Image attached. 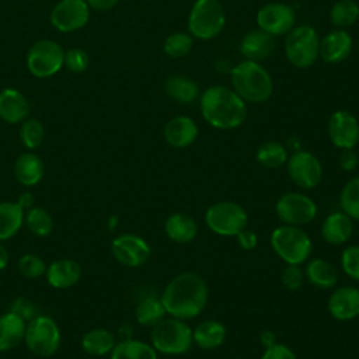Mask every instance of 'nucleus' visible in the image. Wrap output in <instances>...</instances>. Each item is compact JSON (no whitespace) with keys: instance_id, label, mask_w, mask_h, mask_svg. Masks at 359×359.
Segmentation results:
<instances>
[{"instance_id":"nucleus-1","label":"nucleus","mask_w":359,"mask_h":359,"mask_svg":"<svg viewBox=\"0 0 359 359\" xmlns=\"http://www.w3.org/2000/svg\"><path fill=\"white\" fill-rule=\"evenodd\" d=\"M160 299L168 316L191 320L205 310L209 289L201 275L187 271L178 273L165 285Z\"/></svg>"},{"instance_id":"nucleus-2","label":"nucleus","mask_w":359,"mask_h":359,"mask_svg":"<svg viewBox=\"0 0 359 359\" xmlns=\"http://www.w3.org/2000/svg\"><path fill=\"white\" fill-rule=\"evenodd\" d=\"M199 107L203 119L210 126L222 130L241 126L247 116L245 101L226 86L206 88L201 95Z\"/></svg>"},{"instance_id":"nucleus-3","label":"nucleus","mask_w":359,"mask_h":359,"mask_svg":"<svg viewBox=\"0 0 359 359\" xmlns=\"http://www.w3.org/2000/svg\"><path fill=\"white\" fill-rule=\"evenodd\" d=\"M233 90L245 101L261 104L271 98L273 81L268 70L254 60H243L230 70Z\"/></svg>"},{"instance_id":"nucleus-4","label":"nucleus","mask_w":359,"mask_h":359,"mask_svg":"<svg viewBox=\"0 0 359 359\" xmlns=\"http://www.w3.org/2000/svg\"><path fill=\"white\" fill-rule=\"evenodd\" d=\"M273 252L285 262L292 265L304 264L313 251V241L309 233L300 226L280 224L275 227L269 237Z\"/></svg>"},{"instance_id":"nucleus-5","label":"nucleus","mask_w":359,"mask_h":359,"mask_svg":"<svg viewBox=\"0 0 359 359\" xmlns=\"http://www.w3.org/2000/svg\"><path fill=\"white\" fill-rule=\"evenodd\" d=\"M150 342L157 353L184 355L194 345L192 328L185 320L168 316L151 327Z\"/></svg>"},{"instance_id":"nucleus-6","label":"nucleus","mask_w":359,"mask_h":359,"mask_svg":"<svg viewBox=\"0 0 359 359\" xmlns=\"http://www.w3.org/2000/svg\"><path fill=\"white\" fill-rule=\"evenodd\" d=\"M208 229L222 237H236L248 224L245 209L233 201H219L205 212Z\"/></svg>"},{"instance_id":"nucleus-7","label":"nucleus","mask_w":359,"mask_h":359,"mask_svg":"<svg viewBox=\"0 0 359 359\" xmlns=\"http://www.w3.org/2000/svg\"><path fill=\"white\" fill-rule=\"evenodd\" d=\"M226 24V14L219 0H195L188 17V29L198 39L216 38Z\"/></svg>"},{"instance_id":"nucleus-8","label":"nucleus","mask_w":359,"mask_h":359,"mask_svg":"<svg viewBox=\"0 0 359 359\" xmlns=\"http://www.w3.org/2000/svg\"><path fill=\"white\" fill-rule=\"evenodd\" d=\"M60 341V328L49 316H35L27 323L24 342L34 355L41 358L55 355Z\"/></svg>"},{"instance_id":"nucleus-9","label":"nucleus","mask_w":359,"mask_h":359,"mask_svg":"<svg viewBox=\"0 0 359 359\" xmlns=\"http://www.w3.org/2000/svg\"><path fill=\"white\" fill-rule=\"evenodd\" d=\"M320 38L310 25L293 27L285 39V53L287 60L297 69H307L318 57Z\"/></svg>"},{"instance_id":"nucleus-10","label":"nucleus","mask_w":359,"mask_h":359,"mask_svg":"<svg viewBox=\"0 0 359 359\" xmlns=\"http://www.w3.org/2000/svg\"><path fill=\"white\" fill-rule=\"evenodd\" d=\"M65 63V50L53 39L36 41L27 53L28 72L38 79L56 74Z\"/></svg>"},{"instance_id":"nucleus-11","label":"nucleus","mask_w":359,"mask_h":359,"mask_svg":"<svg viewBox=\"0 0 359 359\" xmlns=\"http://www.w3.org/2000/svg\"><path fill=\"white\" fill-rule=\"evenodd\" d=\"M275 213L282 224L304 226L311 223L317 216L316 202L302 192H286L275 203Z\"/></svg>"},{"instance_id":"nucleus-12","label":"nucleus","mask_w":359,"mask_h":359,"mask_svg":"<svg viewBox=\"0 0 359 359\" xmlns=\"http://www.w3.org/2000/svg\"><path fill=\"white\" fill-rule=\"evenodd\" d=\"M290 181L300 189H313L323 180V165L316 154L307 150H294L286 161Z\"/></svg>"},{"instance_id":"nucleus-13","label":"nucleus","mask_w":359,"mask_h":359,"mask_svg":"<svg viewBox=\"0 0 359 359\" xmlns=\"http://www.w3.org/2000/svg\"><path fill=\"white\" fill-rule=\"evenodd\" d=\"M90 10L86 0H59L50 11L49 20L57 31L74 32L88 22Z\"/></svg>"},{"instance_id":"nucleus-14","label":"nucleus","mask_w":359,"mask_h":359,"mask_svg":"<svg viewBox=\"0 0 359 359\" xmlns=\"http://www.w3.org/2000/svg\"><path fill=\"white\" fill-rule=\"evenodd\" d=\"M111 252L119 264L137 268L147 262L151 255V248L143 237L133 233H123L112 240Z\"/></svg>"},{"instance_id":"nucleus-15","label":"nucleus","mask_w":359,"mask_h":359,"mask_svg":"<svg viewBox=\"0 0 359 359\" xmlns=\"http://www.w3.org/2000/svg\"><path fill=\"white\" fill-rule=\"evenodd\" d=\"M294 10L283 3H268L257 13L258 28L273 36L287 34L294 27Z\"/></svg>"},{"instance_id":"nucleus-16","label":"nucleus","mask_w":359,"mask_h":359,"mask_svg":"<svg viewBox=\"0 0 359 359\" xmlns=\"http://www.w3.org/2000/svg\"><path fill=\"white\" fill-rule=\"evenodd\" d=\"M328 136L331 143L341 149H353L359 143V122L348 111H335L328 121Z\"/></svg>"},{"instance_id":"nucleus-17","label":"nucleus","mask_w":359,"mask_h":359,"mask_svg":"<svg viewBox=\"0 0 359 359\" xmlns=\"http://www.w3.org/2000/svg\"><path fill=\"white\" fill-rule=\"evenodd\" d=\"M327 309L338 321H351L359 317V289L351 285L334 289L328 297Z\"/></svg>"},{"instance_id":"nucleus-18","label":"nucleus","mask_w":359,"mask_h":359,"mask_svg":"<svg viewBox=\"0 0 359 359\" xmlns=\"http://www.w3.org/2000/svg\"><path fill=\"white\" fill-rule=\"evenodd\" d=\"M198 133L199 129L196 122L185 115H177L171 118L163 129V136L165 142L175 149H184L191 146L196 140Z\"/></svg>"},{"instance_id":"nucleus-19","label":"nucleus","mask_w":359,"mask_h":359,"mask_svg":"<svg viewBox=\"0 0 359 359\" xmlns=\"http://www.w3.org/2000/svg\"><path fill=\"white\" fill-rule=\"evenodd\" d=\"M352 50V38L345 29H334L320 39L318 56L327 63L345 60Z\"/></svg>"},{"instance_id":"nucleus-20","label":"nucleus","mask_w":359,"mask_h":359,"mask_svg":"<svg viewBox=\"0 0 359 359\" xmlns=\"http://www.w3.org/2000/svg\"><path fill=\"white\" fill-rule=\"evenodd\" d=\"M352 234L353 220L342 210L330 213L321 223V237L331 245H342L348 243Z\"/></svg>"},{"instance_id":"nucleus-21","label":"nucleus","mask_w":359,"mask_h":359,"mask_svg":"<svg viewBox=\"0 0 359 359\" xmlns=\"http://www.w3.org/2000/svg\"><path fill=\"white\" fill-rule=\"evenodd\" d=\"M29 115V102L17 88L7 87L0 91V119L7 123H21Z\"/></svg>"},{"instance_id":"nucleus-22","label":"nucleus","mask_w":359,"mask_h":359,"mask_svg":"<svg viewBox=\"0 0 359 359\" xmlns=\"http://www.w3.org/2000/svg\"><path fill=\"white\" fill-rule=\"evenodd\" d=\"M275 36L257 28L248 31L241 42H240V52L247 60L261 62L271 56L275 49Z\"/></svg>"},{"instance_id":"nucleus-23","label":"nucleus","mask_w":359,"mask_h":359,"mask_svg":"<svg viewBox=\"0 0 359 359\" xmlns=\"http://www.w3.org/2000/svg\"><path fill=\"white\" fill-rule=\"evenodd\" d=\"M46 280L55 289H69L81 278V268L77 261L60 258L46 266Z\"/></svg>"},{"instance_id":"nucleus-24","label":"nucleus","mask_w":359,"mask_h":359,"mask_svg":"<svg viewBox=\"0 0 359 359\" xmlns=\"http://www.w3.org/2000/svg\"><path fill=\"white\" fill-rule=\"evenodd\" d=\"M164 233L177 244H188L198 236V223L191 215L175 212L165 219Z\"/></svg>"},{"instance_id":"nucleus-25","label":"nucleus","mask_w":359,"mask_h":359,"mask_svg":"<svg viewBox=\"0 0 359 359\" xmlns=\"http://www.w3.org/2000/svg\"><path fill=\"white\" fill-rule=\"evenodd\" d=\"M43 175L45 165L38 154L27 151L17 157L14 163V177L21 185L27 188L35 187L42 181Z\"/></svg>"},{"instance_id":"nucleus-26","label":"nucleus","mask_w":359,"mask_h":359,"mask_svg":"<svg viewBox=\"0 0 359 359\" xmlns=\"http://www.w3.org/2000/svg\"><path fill=\"white\" fill-rule=\"evenodd\" d=\"M304 278L306 280L317 289H332L338 282L337 268L324 258H313L304 262Z\"/></svg>"},{"instance_id":"nucleus-27","label":"nucleus","mask_w":359,"mask_h":359,"mask_svg":"<svg viewBox=\"0 0 359 359\" xmlns=\"http://www.w3.org/2000/svg\"><path fill=\"white\" fill-rule=\"evenodd\" d=\"M27 321L10 310L0 316V352L11 351L24 341Z\"/></svg>"},{"instance_id":"nucleus-28","label":"nucleus","mask_w":359,"mask_h":359,"mask_svg":"<svg viewBox=\"0 0 359 359\" xmlns=\"http://www.w3.org/2000/svg\"><path fill=\"white\" fill-rule=\"evenodd\" d=\"M192 338H194V344L198 345L201 349L212 351L224 344L227 338V330L222 321L209 318V320L201 321L192 330Z\"/></svg>"},{"instance_id":"nucleus-29","label":"nucleus","mask_w":359,"mask_h":359,"mask_svg":"<svg viewBox=\"0 0 359 359\" xmlns=\"http://www.w3.org/2000/svg\"><path fill=\"white\" fill-rule=\"evenodd\" d=\"M109 359H158V353L151 344L135 338H123L115 344Z\"/></svg>"},{"instance_id":"nucleus-30","label":"nucleus","mask_w":359,"mask_h":359,"mask_svg":"<svg viewBox=\"0 0 359 359\" xmlns=\"http://www.w3.org/2000/svg\"><path fill=\"white\" fill-rule=\"evenodd\" d=\"M25 210L17 202H0V241L14 237L24 224Z\"/></svg>"},{"instance_id":"nucleus-31","label":"nucleus","mask_w":359,"mask_h":359,"mask_svg":"<svg viewBox=\"0 0 359 359\" xmlns=\"http://www.w3.org/2000/svg\"><path fill=\"white\" fill-rule=\"evenodd\" d=\"M115 344V335L107 328H94L81 337V348L91 356L109 355Z\"/></svg>"},{"instance_id":"nucleus-32","label":"nucleus","mask_w":359,"mask_h":359,"mask_svg":"<svg viewBox=\"0 0 359 359\" xmlns=\"http://www.w3.org/2000/svg\"><path fill=\"white\" fill-rule=\"evenodd\" d=\"M165 93L180 104H192L199 97V87L192 79L175 74L165 80Z\"/></svg>"},{"instance_id":"nucleus-33","label":"nucleus","mask_w":359,"mask_h":359,"mask_svg":"<svg viewBox=\"0 0 359 359\" xmlns=\"http://www.w3.org/2000/svg\"><path fill=\"white\" fill-rule=\"evenodd\" d=\"M165 309L160 297L144 296L140 299L135 309V318L143 327H154L165 317Z\"/></svg>"},{"instance_id":"nucleus-34","label":"nucleus","mask_w":359,"mask_h":359,"mask_svg":"<svg viewBox=\"0 0 359 359\" xmlns=\"http://www.w3.org/2000/svg\"><path fill=\"white\" fill-rule=\"evenodd\" d=\"M255 157L257 161L265 168H279L286 164L289 153L282 143L269 140L258 147Z\"/></svg>"},{"instance_id":"nucleus-35","label":"nucleus","mask_w":359,"mask_h":359,"mask_svg":"<svg viewBox=\"0 0 359 359\" xmlns=\"http://www.w3.org/2000/svg\"><path fill=\"white\" fill-rule=\"evenodd\" d=\"M24 224L36 237H46L53 230V219L50 213L46 209L35 205L27 209L24 215Z\"/></svg>"},{"instance_id":"nucleus-36","label":"nucleus","mask_w":359,"mask_h":359,"mask_svg":"<svg viewBox=\"0 0 359 359\" xmlns=\"http://www.w3.org/2000/svg\"><path fill=\"white\" fill-rule=\"evenodd\" d=\"M359 18V6L353 0H338L330 10L331 24L339 29L353 25Z\"/></svg>"},{"instance_id":"nucleus-37","label":"nucleus","mask_w":359,"mask_h":359,"mask_svg":"<svg viewBox=\"0 0 359 359\" xmlns=\"http://www.w3.org/2000/svg\"><path fill=\"white\" fill-rule=\"evenodd\" d=\"M339 208L353 222H359V175L345 182L339 194Z\"/></svg>"},{"instance_id":"nucleus-38","label":"nucleus","mask_w":359,"mask_h":359,"mask_svg":"<svg viewBox=\"0 0 359 359\" xmlns=\"http://www.w3.org/2000/svg\"><path fill=\"white\" fill-rule=\"evenodd\" d=\"M20 140L28 150L38 149L45 140V128L36 118H27L21 122Z\"/></svg>"},{"instance_id":"nucleus-39","label":"nucleus","mask_w":359,"mask_h":359,"mask_svg":"<svg viewBox=\"0 0 359 359\" xmlns=\"http://www.w3.org/2000/svg\"><path fill=\"white\" fill-rule=\"evenodd\" d=\"M191 48H192V38L189 34H185V32L170 34L165 38L163 45L164 53L172 59H180L187 56Z\"/></svg>"},{"instance_id":"nucleus-40","label":"nucleus","mask_w":359,"mask_h":359,"mask_svg":"<svg viewBox=\"0 0 359 359\" xmlns=\"http://www.w3.org/2000/svg\"><path fill=\"white\" fill-rule=\"evenodd\" d=\"M18 272L28 279H38L46 272L45 261L35 254H24L17 262Z\"/></svg>"},{"instance_id":"nucleus-41","label":"nucleus","mask_w":359,"mask_h":359,"mask_svg":"<svg viewBox=\"0 0 359 359\" xmlns=\"http://www.w3.org/2000/svg\"><path fill=\"white\" fill-rule=\"evenodd\" d=\"M341 266L348 278L359 282V244L348 245L342 251Z\"/></svg>"},{"instance_id":"nucleus-42","label":"nucleus","mask_w":359,"mask_h":359,"mask_svg":"<svg viewBox=\"0 0 359 359\" xmlns=\"http://www.w3.org/2000/svg\"><path fill=\"white\" fill-rule=\"evenodd\" d=\"M90 65L88 53L81 48H70L65 52V63L63 66L67 67L72 73H83L87 70Z\"/></svg>"},{"instance_id":"nucleus-43","label":"nucleus","mask_w":359,"mask_h":359,"mask_svg":"<svg viewBox=\"0 0 359 359\" xmlns=\"http://www.w3.org/2000/svg\"><path fill=\"white\" fill-rule=\"evenodd\" d=\"M280 280H282V285L287 290H297V289H300L303 286L304 280H306L304 271H303L302 265L286 264V266L282 271Z\"/></svg>"},{"instance_id":"nucleus-44","label":"nucleus","mask_w":359,"mask_h":359,"mask_svg":"<svg viewBox=\"0 0 359 359\" xmlns=\"http://www.w3.org/2000/svg\"><path fill=\"white\" fill-rule=\"evenodd\" d=\"M261 359H299L292 348L285 344L275 342L272 346L265 348Z\"/></svg>"},{"instance_id":"nucleus-45","label":"nucleus","mask_w":359,"mask_h":359,"mask_svg":"<svg viewBox=\"0 0 359 359\" xmlns=\"http://www.w3.org/2000/svg\"><path fill=\"white\" fill-rule=\"evenodd\" d=\"M338 163H339V167L342 170L353 171L359 164V157L353 151V149H345V150L341 151V154L338 157Z\"/></svg>"},{"instance_id":"nucleus-46","label":"nucleus","mask_w":359,"mask_h":359,"mask_svg":"<svg viewBox=\"0 0 359 359\" xmlns=\"http://www.w3.org/2000/svg\"><path fill=\"white\" fill-rule=\"evenodd\" d=\"M236 238H237V243H238V245L243 248V250H254L255 247H257V244H258V236L252 231V230H250V229H244V230H241L237 236H236Z\"/></svg>"},{"instance_id":"nucleus-47","label":"nucleus","mask_w":359,"mask_h":359,"mask_svg":"<svg viewBox=\"0 0 359 359\" xmlns=\"http://www.w3.org/2000/svg\"><path fill=\"white\" fill-rule=\"evenodd\" d=\"M90 8L97 10V11H108L114 8L119 0H86Z\"/></svg>"},{"instance_id":"nucleus-48","label":"nucleus","mask_w":359,"mask_h":359,"mask_svg":"<svg viewBox=\"0 0 359 359\" xmlns=\"http://www.w3.org/2000/svg\"><path fill=\"white\" fill-rule=\"evenodd\" d=\"M259 342H261L262 346L269 348V346H272L278 341H276V335L271 330H264L259 334Z\"/></svg>"},{"instance_id":"nucleus-49","label":"nucleus","mask_w":359,"mask_h":359,"mask_svg":"<svg viewBox=\"0 0 359 359\" xmlns=\"http://www.w3.org/2000/svg\"><path fill=\"white\" fill-rule=\"evenodd\" d=\"M24 210H27V209H29V208H32L34 206V196L29 194V192H22V194H20V196H18V199L15 201Z\"/></svg>"},{"instance_id":"nucleus-50","label":"nucleus","mask_w":359,"mask_h":359,"mask_svg":"<svg viewBox=\"0 0 359 359\" xmlns=\"http://www.w3.org/2000/svg\"><path fill=\"white\" fill-rule=\"evenodd\" d=\"M8 251L7 248L3 245V243L0 241V271H3L7 265H8Z\"/></svg>"},{"instance_id":"nucleus-51","label":"nucleus","mask_w":359,"mask_h":359,"mask_svg":"<svg viewBox=\"0 0 359 359\" xmlns=\"http://www.w3.org/2000/svg\"><path fill=\"white\" fill-rule=\"evenodd\" d=\"M230 359H245V358H230Z\"/></svg>"}]
</instances>
